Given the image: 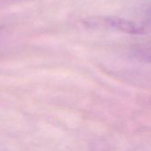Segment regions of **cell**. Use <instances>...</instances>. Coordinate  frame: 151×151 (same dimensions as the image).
Returning a JSON list of instances; mask_svg holds the SVG:
<instances>
[{
	"mask_svg": "<svg viewBox=\"0 0 151 151\" xmlns=\"http://www.w3.org/2000/svg\"><path fill=\"white\" fill-rule=\"evenodd\" d=\"M84 24L91 29L113 30L132 35L151 31V23L148 22H134L117 17H93L86 20Z\"/></svg>",
	"mask_w": 151,
	"mask_h": 151,
	"instance_id": "obj_1",
	"label": "cell"
},
{
	"mask_svg": "<svg viewBox=\"0 0 151 151\" xmlns=\"http://www.w3.org/2000/svg\"><path fill=\"white\" fill-rule=\"evenodd\" d=\"M132 53L136 59L147 63H151V44L136 47L133 49Z\"/></svg>",
	"mask_w": 151,
	"mask_h": 151,
	"instance_id": "obj_2",
	"label": "cell"
},
{
	"mask_svg": "<svg viewBox=\"0 0 151 151\" xmlns=\"http://www.w3.org/2000/svg\"><path fill=\"white\" fill-rule=\"evenodd\" d=\"M150 13H151V8H150Z\"/></svg>",
	"mask_w": 151,
	"mask_h": 151,
	"instance_id": "obj_3",
	"label": "cell"
}]
</instances>
